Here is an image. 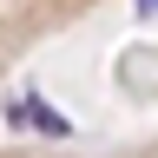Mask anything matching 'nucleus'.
Returning <instances> with one entry per match:
<instances>
[{
    "label": "nucleus",
    "instance_id": "obj_1",
    "mask_svg": "<svg viewBox=\"0 0 158 158\" xmlns=\"http://www.w3.org/2000/svg\"><path fill=\"white\" fill-rule=\"evenodd\" d=\"M13 118H20V125H33V132H46V138H73V118H66V112H53L40 92H20Z\"/></svg>",
    "mask_w": 158,
    "mask_h": 158
}]
</instances>
